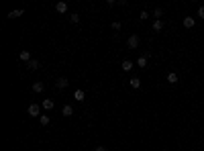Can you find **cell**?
I'll return each mask as SVG.
<instances>
[{
  "mask_svg": "<svg viewBox=\"0 0 204 151\" xmlns=\"http://www.w3.org/2000/svg\"><path fill=\"white\" fill-rule=\"evenodd\" d=\"M39 61H37V59H31V61H29V69H31V72H35V69H39Z\"/></svg>",
  "mask_w": 204,
  "mask_h": 151,
  "instance_id": "15",
  "label": "cell"
},
{
  "mask_svg": "<svg viewBox=\"0 0 204 151\" xmlns=\"http://www.w3.org/2000/svg\"><path fill=\"white\" fill-rule=\"evenodd\" d=\"M167 84H171V86H174V84H178V73H175V72H170V73H167Z\"/></svg>",
  "mask_w": 204,
  "mask_h": 151,
  "instance_id": "12",
  "label": "cell"
},
{
  "mask_svg": "<svg viewBox=\"0 0 204 151\" xmlns=\"http://www.w3.org/2000/svg\"><path fill=\"white\" fill-rule=\"evenodd\" d=\"M137 65H139V68H145V65H147V57H145V55H141V57L137 59Z\"/></svg>",
  "mask_w": 204,
  "mask_h": 151,
  "instance_id": "17",
  "label": "cell"
},
{
  "mask_svg": "<svg viewBox=\"0 0 204 151\" xmlns=\"http://www.w3.org/2000/svg\"><path fill=\"white\" fill-rule=\"evenodd\" d=\"M112 29L118 31V29H121V23H118V20H114V23H112Z\"/></svg>",
  "mask_w": 204,
  "mask_h": 151,
  "instance_id": "22",
  "label": "cell"
},
{
  "mask_svg": "<svg viewBox=\"0 0 204 151\" xmlns=\"http://www.w3.org/2000/svg\"><path fill=\"white\" fill-rule=\"evenodd\" d=\"M184 27H186V29H194V27H196V19H194V16H184Z\"/></svg>",
  "mask_w": 204,
  "mask_h": 151,
  "instance_id": "4",
  "label": "cell"
},
{
  "mask_svg": "<svg viewBox=\"0 0 204 151\" xmlns=\"http://www.w3.org/2000/svg\"><path fill=\"white\" fill-rule=\"evenodd\" d=\"M69 20H72L73 24H78V23H80V16H78V12H73V15H69Z\"/></svg>",
  "mask_w": 204,
  "mask_h": 151,
  "instance_id": "18",
  "label": "cell"
},
{
  "mask_svg": "<svg viewBox=\"0 0 204 151\" xmlns=\"http://www.w3.org/2000/svg\"><path fill=\"white\" fill-rule=\"evenodd\" d=\"M133 65H135L133 61H129V59H125V61L121 64V68H122V72H131V69H133Z\"/></svg>",
  "mask_w": 204,
  "mask_h": 151,
  "instance_id": "11",
  "label": "cell"
},
{
  "mask_svg": "<svg viewBox=\"0 0 204 151\" xmlns=\"http://www.w3.org/2000/svg\"><path fill=\"white\" fill-rule=\"evenodd\" d=\"M153 16H157V20H161L159 16H163V10H161V8H155V10H153Z\"/></svg>",
  "mask_w": 204,
  "mask_h": 151,
  "instance_id": "20",
  "label": "cell"
},
{
  "mask_svg": "<svg viewBox=\"0 0 204 151\" xmlns=\"http://www.w3.org/2000/svg\"><path fill=\"white\" fill-rule=\"evenodd\" d=\"M139 16H141V20H145V19H149V12H147V10H141V15H139Z\"/></svg>",
  "mask_w": 204,
  "mask_h": 151,
  "instance_id": "21",
  "label": "cell"
},
{
  "mask_svg": "<svg viewBox=\"0 0 204 151\" xmlns=\"http://www.w3.org/2000/svg\"><path fill=\"white\" fill-rule=\"evenodd\" d=\"M198 16H200V19H204V6H200V8H198Z\"/></svg>",
  "mask_w": 204,
  "mask_h": 151,
  "instance_id": "23",
  "label": "cell"
},
{
  "mask_svg": "<svg viewBox=\"0 0 204 151\" xmlns=\"http://www.w3.org/2000/svg\"><path fill=\"white\" fill-rule=\"evenodd\" d=\"M163 29V23H161V20H155V23H153V31H161Z\"/></svg>",
  "mask_w": 204,
  "mask_h": 151,
  "instance_id": "19",
  "label": "cell"
},
{
  "mask_svg": "<svg viewBox=\"0 0 204 151\" xmlns=\"http://www.w3.org/2000/svg\"><path fill=\"white\" fill-rule=\"evenodd\" d=\"M69 86V82H68V78H59L57 82H55V88L57 90H65V88Z\"/></svg>",
  "mask_w": 204,
  "mask_h": 151,
  "instance_id": "5",
  "label": "cell"
},
{
  "mask_svg": "<svg viewBox=\"0 0 204 151\" xmlns=\"http://www.w3.org/2000/svg\"><path fill=\"white\" fill-rule=\"evenodd\" d=\"M39 121H41V125H43V127H47L49 122H51V118H49L47 114H41V117H39Z\"/></svg>",
  "mask_w": 204,
  "mask_h": 151,
  "instance_id": "16",
  "label": "cell"
},
{
  "mask_svg": "<svg viewBox=\"0 0 204 151\" xmlns=\"http://www.w3.org/2000/svg\"><path fill=\"white\" fill-rule=\"evenodd\" d=\"M27 112H29V117H41V106L39 104H29Z\"/></svg>",
  "mask_w": 204,
  "mask_h": 151,
  "instance_id": "2",
  "label": "cell"
},
{
  "mask_svg": "<svg viewBox=\"0 0 204 151\" xmlns=\"http://www.w3.org/2000/svg\"><path fill=\"white\" fill-rule=\"evenodd\" d=\"M55 10H57L59 15L68 12V2H57V4H55Z\"/></svg>",
  "mask_w": 204,
  "mask_h": 151,
  "instance_id": "8",
  "label": "cell"
},
{
  "mask_svg": "<svg viewBox=\"0 0 204 151\" xmlns=\"http://www.w3.org/2000/svg\"><path fill=\"white\" fill-rule=\"evenodd\" d=\"M61 114L63 117H73V108L69 106V104H65V106L61 108Z\"/></svg>",
  "mask_w": 204,
  "mask_h": 151,
  "instance_id": "10",
  "label": "cell"
},
{
  "mask_svg": "<svg viewBox=\"0 0 204 151\" xmlns=\"http://www.w3.org/2000/svg\"><path fill=\"white\" fill-rule=\"evenodd\" d=\"M43 90H45V84H43V82H35V84H33V92H35V94H41Z\"/></svg>",
  "mask_w": 204,
  "mask_h": 151,
  "instance_id": "9",
  "label": "cell"
},
{
  "mask_svg": "<svg viewBox=\"0 0 204 151\" xmlns=\"http://www.w3.org/2000/svg\"><path fill=\"white\" fill-rule=\"evenodd\" d=\"M94 151H108L104 145H98V147H94Z\"/></svg>",
  "mask_w": 204,
  "mask_h": 151,
  "instance_id": "24",
  "label": "cell"
},
{
  "mask_svg": "<svg viewBox=\"0 0 204 151\" xmlns=\"http://www.w3.org/2000/svg\"><path fill=\"white\" fill-rule=\"evenodd\" d=\"M23 12H24V10H23V8H16V10H10V12H8V19H19V16H20V15H23Z\"/></svg>",
  "mask_w": 204,
  "mask_h": 151,
  "instance_id": "13",
  "label": "cell"
},
{
  "mask_svg": "<svg viewBox=\"0 0 204 151\" xmlns=\"http://www.w3.org/2000/svg\"><path fill=\"white\" fill-rule=\"evenodd\" d=\"M73 98H76L78 102H82V100H86V92H84L82 88H78V90H73Z\"/></svg>",
  "mask_w": 204,
  "mask_h": 151,
  "instance_id": "6",
  "label": "cell"
},
{
  "mask_svg": "<svg viewBox=\"0 0 204 151\" xmlns=\"http://www.w3.org/2000/svg\"><path fill=\"white\" fill-rule=\"evenodd\" d=\"M139 43H141L139 35H131V37L126 39V47H129V49H137V47H139Z\"/></svg>",
  "mask_w": 204,
  "mask_h": 151,
  "instance_id": "1",
  "label": "cell"
},
{
  "mask_svg": "<svg viewBox=\"0 0 204 151\" xmlns=\"http://www.w3.org/2000/svg\"><path fill=\"white\" fill-rule=\"evenodd\" d=\"M53 106H55V102L51 98H45L43 102H41V108H43V110H53Z\"/></svg>",
  "mask_w": 204,
  "mask_h": 151,
  "instance_id": "3",
  "label": "cell"
},
{
  "mask_svg": "<svg viewBox=\"0 0 204 151\" xmlns=\"http://www.w3.org/2000/svg\"><path fill=\"white\" fill-rule=\"evenodd\" d=\"M19 57H20V61H27V64H29L31 61V51L29 49H23V51L19 53Z\"/></svg>",
  "mask_w": 204,
  "mask_h": 151,
  "instance_id": "7",
  "label": "cell"
},
{
  "mask_svg": "<svg viewBox=\"0 0 204 151\" xmlns=\"http://www.w3.org/2000/svg\"><path fill=\"white\" fill-rule=\"evenodd\" d=\"M129 84H131V88H135V90H137V88H141V80L137 78V76H135V78H131V80H129Z\"/></svg>",
  "mask_w": 204,
  "mask_h": 151,
  "instance_id": "14",
  "label": "cell"
}]
</instances>
